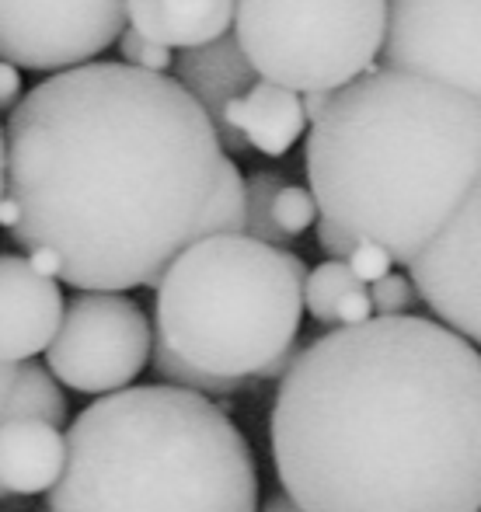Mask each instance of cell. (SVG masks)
<instances>
[{
	"label": "cell",
	"instance_id": "7c38bea8",
	"mask_svg": "<svg viewBox=\"0 0 481 512\" xmlns=\"http://www.w3.org/2000/svg\"><path fill=\"white\" fill-rule=\"evenodd\" d=\"M171 67H175V81L203 105L206 115H210L224 150L244 154L248 147H244V140L231 129L224 112H227V102H231L234 95H241L258 74H255V67L244 60L231 28H227L224 35H217V39L203 42V46L182 49V56H175Z\"/></svg>",
	"mask_w": 481,
	"mask_h": 512
},
{
	"label": "cell",
	"instance_id": "277c9868",
	"mask_svg": "<svg viewBox=\"0 0 481 512\" xmlns=\"http://www.w3.org/2000/svg\"><path fill=\"white\" fill-rule=\"evenodd\" d=\"M49 512H258L248 439L206 394L119 387L74 418Z\"/></svg>",
	"mask_w": 481,
	"mask_h": 512
},
{
	"label": "cell",
	"instance_id": "ac0fdd59",
	"mask_svg": "<svg viewBox=\"0 0 481 512\" xmlns=\"http://www.w3.org/2000/svg\"><path fill=\"white\" fill-rule=\"evenodd\" d=\"M119 53H122V63H129V67H140V70H154V74H164V70H171V49L161 46V42L147 39L143 32H136L133 25H126L119 32Z\"/></svg>",
	"mask_w": 481,
	"mask_h": 512
},
{
	"label": "cell",
	"instance_id": "8fae6325",
	"mask_svg": "<svg viewBox=\"0 0 481 512\" xmlns=\"http://www.w3.org/2000/svg\"><path fill=\"white\" fill-rule=\"evenodd\" d=\"M60 279L21 255H0V363L42 356L63 317Z\"/></svg>",
	"mask_w": 481,
	"mask_h": 512
},
{
	"label": "cell",
	"instance_id": "3957f363",
	"mask_svg": "<svg viewBox=\"0 0 481 512\" xmlns=\"http://www.w3.org/2000/svg\"><path fill=\"white\" fill-rule=\"evenodd\" d=\"M304 161L318 216L408 265L481 192V102L433 77L370 67L311 119Z\"/></svg>",
	"mask_w": 481,
	"mask_h": 512
},
{
	"label": "cell",
	"instance_id": "30bf717a",
	"mask_svg": "<svg viewBox=\"0 0 481 512\" xmlns=\"http://www.w3.org/2000/svg\"><path fill=\"white\" fill-rule=\"evenodd\" d=\"M478 199L481 192L464 199V206L408 262V283H412L415 297H422V304L440 317V324H447L468 342L481 338Z\"/></svg>",
	"mask_w": 481,
	"mask_h": 512
},
{
	"label": "cell",
	"instance_id": "5bb4252c",
	"mask_svg": "<svg viewBox=\"0 0 481 512\" xmlns=\"http://www.w3.org/2000/svg\"><path fill=\"white\" fill-rule=\"evenodd\" d=\"M224 115L244 140V147H255L265 157L290 154V147L304 136L307 126L297 91L265 81V77H255L241 95H234Z\"/></svg>",
	"mask_w": 481,
	"mask_h": 512
},
{
	"label": "cell",
	"instance_id": "e0dca14e",
	"mask_svg": "<svg viewBox=\"0 0 481 512\" xmlns=\"http://www.w3.org/2000/svg\"><path fill=\"white\" fill-rule=\"evenodd\" d=\"M318 220V203H314L311 189L304 185H290L283 182L269 199V223L279 237V248H290L304 230L314 227Z\"/></svg>",
	"mask_w": 481,
	"mask_h": 512
},
{
	"label": "cell",
	"instance_id": "ba28073f",
	"mask_svg": "<svg viewBox=\"0 0 481 512\" xmlns=\"http://www.w3.org/2000/svg\"><path fill=\"white\" fill-rule=\"evenodd\" d=\"M478 7L481 0H384L377 67L408 70L478 95Z\"/></svg>",
	"mask_w": 481,
	"mask_h": 512
},
{
	"label": "cell",
	"instance_id": "2e32d148",
	"mask_svg": "<svg viewBox=\"0 0 481 512\" xmlns=\"http://www.w3.org/2000/svg\"><path fill=\"white\" fill-rule=\"evenodd\" d=\"M304 310L321 324H360L373 317L366 283L342 258H328L304 276Z\"/></svg>",
	"mask_w": 481,
	"mask_h": 512
},
{
	"label": "cell",
	"instance_id": "ffe728a7",
	"mask_svg": "<svg viewBox=\"0 0 481 512\" xmlns=\"http://www.w3.org/2000/svg\"><path fill=\"white\" fill-rule=\"evenodd\" d=\"M342 262H346L349 269H353L356 276L363 279V283H373V279H380L384 272L394 269L391 255H387L384 248H377V244H370V241H356L353 251H349Z\"/></svg>",
	"mask_w": 481,
	"mask_h": 512
},
{
	"label": "cell",
	"instance_id": "8992f818",
	"mask_svg": "<svg viewBox=\"0 0 481 512\" xmlns=\"http://www.w3.org/2000/svg\"><path fill=\"white\" fill-rule=\"evenodd\" d=\"M231 32L265 81L335 91L377 60L384 0H234Z\"/></svg>",
	"mask_w": 481,
	"mask_h": 512
},
{
	"label": "cell",
	"instance_id": "9a60e30c",
	"mask_svg": "<svg viewBox=\"0 0 481 512\" xmlns=\"http://www.w3.org/2000/svg\"><path fill=\"white\" fill-rule=\"evenodd\" d=\"M234 0H126V25L168 49H192L231 28Z\"/></svg>",
	"mask_w": 481,
	"mask_h": 512
},
{
	"label": "cell",
	"instance_id": "d6986e66",
	"mask_svg": "<svg viewBox=\"0 0 481 512\" xmlns=\"http://www.w3.org/2000/svg\"><path fill=\"white\" fill-rule=\"evenodd\" d=\"M366 293H370L373 314H408V307L415 304V290L408 283V276H401L394 269L373 279V283H366Z\"/></svg>",
	"mask_w": 481,
	"mask_h": 512
},
{
	"label": "cell",
	"instance_id": "7402d4cb",
	"mask_svg": "<svg viewBox=\"0 0 481 512\" xmlns=\"http://www.w3.org/2000/svg\"><path fill=\"white\" fill-rule=\"evenodd\" d=\"M21 98V70L14 63L0 60V112H7Z\"/></svg>",
	"mask_w": 481,
	"mask_h": 512
},
{
	"label": "cell",
	"instance_id": "cb8c5ba5",
	"mask_svg": "<svg viewBox=\"0 0 481 512\" xmlns=\"http://www.w3.org/2000/svg\"><path fill=\"white\" fill-rule=\"evenodd\" d=\"M258 512H304V509H300L297 502L286 499V495H276V499H269V502H265V506L258 509Z\"/></svg>",
	"mask_w": 481,
	"mask_h": 512
},
{
	"label": "cell",
	"instance_id": "9c48e42d",
	"mask_svg": "<svg viewBox=\"0 0 481 512\" xmlns=\"http://www.w3.org/2000/svg\"><path fill=\"white\" fill-rule=\"evenodd\" d=\"M126 0H0V60L53 74L116 46Z\"/></svg>",
	"mask_w": 481,
	"mask_h": 512
},
{
	"label": "cell",
	"instance_id": "7a4b0ae2",
	"mask_svg": "<svg viewBox=\"0 0 481 512\" xmlns=\"http://www.w3.org/2000/svg\"><path fill=\"white\" fill-rule=\"evenodd\" d=\"M272 457L304 512H478L481 359L415 314L300 345L279 380Z\"/></svg>",
	"mask_w": 481,
	"mask_h": 512
},
{
	"label": "cell",
	"instance_id": "6da1fadb",
	"mask_svg": "<svg viewBox=\"0 0 481 512\" xmlns=\"http://www.w3.org/2000/svg\"><path fill=\"white\" fill-rule=\"evenodd\" d=\"M0 227L74 290H154L206 234H244V178L203 105L129 63H77L11 105Z\"/></svg>",
	"mask_w": 481,
	"mask_h": 512
},
{
	"label": "cell",
	"instance_id": "603a6c76",
	"mask_svg": "<svg viewBox=\"0 0 481 512\" xmlns=\"http://www.w3.org/2000/svg\"><path fill=\"white\" fill-rule=\"evenodd\" d=\"M328 98H332V91H300V108H304L307 122H311L314 115L328 105Z\"/></svg>",
	"mask_w": 481,
	"mask_h": 512
},
{
	"label": "cell",
	"instance_id": "52a82bcc",
	"mask_svg": "<svg viewBox=\"0 0 481 512\" xmlns=\"http://www.w3.org/2000/svg\"><path fill=\"white\" fill-rule=\"evenodd\" d=\"M150 317L116 290H81L63 304L46 352L53 380L81 394H112L129 387L150 363Z\"/></svg>",
	"mask_w": 481,
	"mask_h": 512
},
{
	"label": "cell",
	"instance_id": "44dd1931",
	"mask_svg": "<svg viewBox=\"0 0 481 512\" xmlns=\"http://www.w3.org/2000/svg\"><path fill=\"white\" fill-rule=\"evenodd\" d=\"M314 230H318V244H321V251H325V255L346 258L349 251H353L356 237H349L346 230H339L335 223H328L325 216H318V220H314Z\"/></svg>",
	"mask_w": 481,
	"mask_h": 512
},
{
	"label": "cell",
	"instance_id": "5b68a950",
	"mask_svg": "<svg viewBox=\"0 0 481 512\" xmlns=\"http://www.w3.org/2000/svg\"><path fill=\"white\" fill-rule=\"evenodd\" d=\"M307 265L251 234H206L154 286L150 363L185 391L224 398L297 359Z\"/></svg>",
	"mask_w": 481,
	"mask_h": 512
},
{
	"label": "cell",
	"instance_id": "d4e9b609",
	"mask_svg": "<svg viewBox=\"0 0 481 512\" xmlns=\"http://www.w3.org/2000/svg\"><path fill=\"white\" fill-rule=\"evenodd\" d=\"M0 178H4V133H0Z\"/></svg>",
	"mask_w": 481,
	"mask_h": 512
},
{
	"label": "cell",
	"instance_id": "4fadbf2b",
	"mask_svg": "<svg viewBox=\"0 0 481 512\" xmlns=\"http://www.w3.org/2000/svg\"><path fill=\"white\" fill-rule=\"evenodd\" d=\"M67 439L46 418H4L0 422V488L7 495H42L63 471Z\"/></svg>",
	"mask_w": 481,
	"mask_h": 512
}]
</instances>
